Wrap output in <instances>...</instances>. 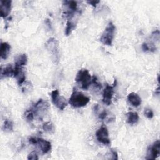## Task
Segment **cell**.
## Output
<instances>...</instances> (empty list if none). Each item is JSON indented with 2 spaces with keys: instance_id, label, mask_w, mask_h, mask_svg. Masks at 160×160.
<instances>
[{
  "instance_id": "6da1fadb",
  "label": "cell",
  "mask_w": 160,
  "mask_h": 160,
  "mask_svg": "<svg viewBox=\"0 0 160 160\" xmlns=\"http://www.w3.org/2000/svg\"><path fill=\"white\" fill-rule=\"evenodd\" d=\"M90 101V98L74 88L72 93L69 99V103L74 108H81L86 106Z\"/></svg>"
},
{
  "instance_id": "7a4b0ae2",
  "label": "cell",
  "mask_w": 160,
  "mask_h": 160,
  "mask_svg": "<svg viewBox=\"0 0 160 160\" xmlns=\"http://www.w3.org/2000/svg\"><path fill=\"white\" fill-rule=\"evenodd\" d=\"M45 48L51 55L53 62L58 64L59 60V44L58 41L54 38H49L45 43Z\"/></svg>"
},
{
  "instance_id": "3957f363",
  "label": "cell",
  "mask_w": 160,
  "mask_h": 160,
  "mask_svg": "<svg viewBox=\"0 0 160 160\" xmlns=\"http://www.w3.org/2000/svg\"><path fill=\"white\" fill-rule=\"evenodd\" d=\"M75 81L79 86H81V88L84 90L88 89L92 83L91 74L89 71L86 69H81L78 72L75 78Z\"/></svg>"
},
{
  "instance_id": "277c9868",
  "label": "cell",
  "mask_w": 160,
  "mask_h": 160,
  "mask_svg": "<svg viewBox=\"0 0 160 160\" xmlns=\"http://www.w3.org/2000/svg\"><path fill=\"white\" fill-rule=\"evenodd\" d=\"M116 27L112 22H109L100 38V41L104 45L111 46L114 37Z\"/></svg>"
},
{
  "instance_id": "5b68a950",
  "label": "cell",
  "mask_w": 160,
  "mask_h": 160,
  "mask_svg": "<svg viewBox=\"0 0 160 160\" xmlns=\"http://www.w3.org/2000/svg\"><path fill=\"white\" fill-rule=\"evenodd\" d=\"M50 108L49 102L44 99H39L33 106L32 109L34 111L35 116L39 117V119H42L44 114L48 111Z\"/></svg>"
},
{
  "instance_id": "8992f818",
  "label": "cell",
  "mask_w": 160,
  "mask_h": 160,
  "mask_svg": "<svg viewBox=\"0 0 160 160\" xmlns=\"http://www.w3.org/2000/svg\"><path fill=\"white\" fill-rule=\"evenodd\" d=\"M51 99L52 103L60 110H64L67 106L68 102L66 99L62 96L59 95V91L58 89L53 90L51 94Z\"/></svg>"
},
{
  "instance_id": "52a82bcc",
  "label": "cell",
  "mask_w": 160,
  "mask_h": 160,
  "mask_svg": "<svg viewBox=\"0 0 160 160\" xmlns=\"http://www.w3.org/2000/svg\"><path fill=\"white\" fill-rule=\"evenodd\" d=\"M96 136L99 142L107 146L110 144L111 141L109 138V132L106 127L102 126L98 129L96 132Z\"/></svg>"
},
{
  "instance_id": "ba28073f",
  "label": "cell",
  "mask_w": 160,
  "mask_h": 160,
  "mask_svg": "<svg viewBox=\"0 0 160 160\" xmlns=\"http://www.w3.org/2000/svg\"><path fill=\"white\" fill-rule=\"evenodd\" d=\"M66 9L64 12V15L68 19L72 18L75 12L78 11V3L75 1H65L63 2Z\"/></svg>"
},
{
  "instance_id": "9c48e42d",
  "label": "cell",
  "mask_w": 160,
  "mask_h": 160,
  "mask_svg": "<svg viewBox=\"0 0 160 160\" xmlns=\"http://www.w3.org/2000/svg\"><path fill=\"white\" fill-rule=\"evenodd\" d=\"M116 84V80L114 81V84L113 86L106 84L102 94V102L104 104L109 106L111 104L112 98L114 94V88Z\"/></svg>"
},
{
  "instance_id": "30bf717a",
  "label": "cell",
  "mask_w": 160,
  "mask_h": 160,
  "mask_svg": "<svg viewBox=\"0 0 160 160\" xmlns=\"http://www.w3.org/2000/svg\"><path fill=\"white\" fill-rule=\"evenodd\" d=\"M160 154V141L159 140H156L151 146L149 147L147 156L146 157V159H156Z\"/></svg>"
},
{
  "instance_id": "8fae6325",
  "label": "cell",
  "mask_w": 160,
  "mask_h": 160,
  "mask_svg": "<svg viewBox=\"0 0 160 160\" xmlns=\"http://www.w3.org/2000/svg\"><path fill=\"white\" fill-rule=\"evenodd\" d=\"M12 1L11 0H1L0 1V14L3 18H6L10 13Z\"/></svg>"
},
{
  "instance_id": "7c38bea8",
  "label": "cell",
  "mask_w": 160,
  "mask_h": 160,
  "mask_svg": "<svg viewBox=\"0 0 160 160\" xmlns=\"http://www.w3.org/2000/svg\"><path fill=\"white\" fill-rule=\"evenodd\" d=\"M19 86H22L26 80L25 71L22 67L16 66L14 68V76Z\"/></svg>"
},
{
  "instance_id": "4fadbf2b",
  "label": "cell",
  "mask_w": 160,
  "mask_h": 160,
  "mask_svg": "<svg viewBox=\"0 0 160 160\" xmlns=\"http://www.w3.org/2000/svg\"><path fill=\"white\" fill-rule=\"evenodd\" d=\"M39 148L43 154L48 153L51 150V143L42 138H37V142Z\"/></svg>"
},
{
  "instance_id": "5bb4252c",
  "label": "cell",
  "mask_w": 160,
  "mask_h": 160,
  "mask_svg": "<svg viewBox=\"0 0 160 160\" xmlns=\"http://www.w3.org/2000/svg\"><path fill=\"white\" fill-rule=\"evenodd\" d=\"M14 76V68L11 64H7L1 68V79Z\"/></svg>"
},
{
  "instance_id": "9a60e30c",
  "label": "cell",
  "mask_w": 160,
  "mask_h": 160,
  "mask_svg": "<svg viewBox=\"0 0 160 160\" xmlns=\"http://www.w3.org/2000/svg\"><path fill=\"white\" fill-rule=\"evenodd\" d=\"M128 102L134 107H138L141 103V99L140 96L136 92H132L128 96Z\"/></svg>"
},
{
  "instance_id": "2e32d148",
  "label": "cell",
  "mask_w": 160,
  "mask_h": 160,
  "mask_svg": "<svg viewBox=\"0 0 160 160\" xmlns=\"http://www.w3.org/2000/svg\"><path fill=\"white\" fill-rule=\"evenodd\" d=\"M11 50V46L8 42H1L0 47L1 58L2 59H6L9 56Z\"/></svg>"
},
{
  "instance_id": "e0dca14e",
  "label": "cell",
  "mask_w": 160,
  "mask_h": 160,
  "mask_svg": "<svg viewBox=\"0 0 160 160\" xmlns=\"http://www.w3.org/2000/svg\"><path fill=\"white\" fill-rule=\"evenodd\" d=\"M28 57L26 54H21L18 55L15 58V66L22 67L27 64Z\"/></svg>"
},
{
  "instance_id": "ac0fdd59",
  "label": "cell",
  "mask_w": 160,
  "mask_h": 160,
  "mask_svg": "<svg viewBox=\"0 0 160 160\" xmlns=\"http://www.w3.org/2000/svg\"><path fill=\"white\" fill-rule=\"evenodd\" d=\"M127 122L129 124H134L139 121V115L136 112H129L126 114Z\"/></svg>"
},
{
  "instance_id": "d6986e66",
  "label": "cell",
  "mask_w": 160,
  "mask_h": 160,
  "mask_svg": "<svg viewBox=\"0 0 160 160\" xmlns=\"http://www.w3.org/2000/svg\"><path fill=\"white\" fill-rule=\"evenodd\" d=\"M76 28V24L71 21V20H68L67 21L66 23V27L65 29V31H64V34L66 36H68L71 34V33L72 32V31L75 29Z\"/></svg>"
},
{
  "instance_id": "ffe728a7",
  "label": "cell",
  "mask_w": 160,
  "mask_h": 160,
  "mask_svg": "<svg viewBox=\"0 0 160 160\" xmlns=\"http://www.w3.org/2000/svg\"><path fill=\"white\" fill-rule=\"evenodd\" d=\"M2 130L6 132H11L13 130V122L9 119H6L2 125Z\"/></svg>"
},
{
  "instance_id": "44dd1931",
  "label": "cell",
  "mask_w": 160,
  "mask_h": 160,
  "mask_svg": "<svg viewBox=\"0 0 160 160\" xmlns=\"http://www.w3.org/2000/svg\"><path fill=\"white\" fill-rule=\"evenodd\" d=\"M42 129L45 132H47L49 133H52L54 131V124L50 121L46 122L42 125Z\"/></svg>"
},
{
  "instance_id": "7402d4cb",
  "label": "cell",
  "mask_w": 160,
  "mask_h": 160,
  "mask_svg": "<svg viewBox=\"0 0 160 160\" xmlns=\"http://www.w3.org/2000/svg\"><path fill=\"white\" fill-rule=\"evenodd\" d=\"M24 118L26 119V121H29V122H31L33 121L35 114L34 112V111L32 109V108H31L29 109H27L24 114Z\"/></svg>"
},
{
  "instance_id": "603a6c76",
  "label": "cell",
  "mask_w": 160,
  "mask_h": 160,
  "mask_svg": "<svg viewBox=\"0 0 160 160\" xmlns=\"http://www.w3.org/2000/svg\"><path fill=\"white\" fill-rule=\"evenodd\" d=\"M144 115L149 119H151L154 116V112L150 108H145L144 109Z\"/></svg>"
},
{
  "instance_id": "cb8c5ba5",
  "label": "cell",
  "mask_w": 160,
  "mask_h": 160,
  "mask_svg": "<svg viewBox=\"0 0 160 160\" xmlns=\"http://www.w3.org/2000/svg\"><path fill=\"white\" fill-rule=\"evenodd\" d=\"M28 159L29 160H37L39 159L38 155L36 151H32L30 152L28 156Z\"/></svg>"
},
{
  "instance_id": "d4e9b609",
  "label": "cell",
  "mask_w": 160,
  "mask_h": 160,
  "mask_svg": "<svg viewBox=\"0 0 160 160\" xmlns=\"http://www.w3.org/2000/svg\"><path fill=\"white\" fill-rule=\"evenodd\" d=\"M92 83L95 86V87L96 88H98V89H101V83L98 81L96 76H93L92 77Z\"/></svg>"
},
{
  "instance_id": "484cf974",
  "label": "cell",
  "mask_w": 160,
  "mask_h": 160,
  "mask_svg": "<svg viewBox=\"0 0 160 160\" xmlns=\"http://www.w3.org/2000/svg\"><path fill=\"white\" fill-rule=\"evenodd\" d=\"M87 2L90 5L92 6L93 7H96V5L100 2V1H96V0H91V1H87Z\"/></svg>"
},
{
  "instance_id": "4316f807",
  "label": "cell",
  "mask_w": 160,
  "mask_h": 160,
  "mask_svg": "<svg viewBox=\"0 0 160 160\" xmlns=\"http://www.w3.org/2000/svg\"><path fill=\"white\" fill-rule=\"evenodd\" d=\"M107 115H108L107 111H105V110H104L103 111H102V112L99 114V119H104L106 118V117L107 116Z\"/></svg>"
},
{
  "instance_id": "83f0119b",
  "label": "cell",
  "mask_w": 160,
  "mask_h": 160,
  "mask_svg": "<svg viewBox=\"0 0 160 160\" xmlns=\"http://www.w3.org/2000/svg\"><path fill=\"white\" fill-rule=\"evenodd\" d=\"M111 154H112V159H118V152H117L115 150H114V149H111Z\"/></svg>"
},
{
  "instance_id": "f1b7e54d",
  "label": "cell",
  "mask_w": 160,
  "mask_h": 160,
  "mask_svg": "<svg viewBox=\"0 0 160 160\" xmlns=\"http://www.w3.org/2000/svg\"><path fill=\"white\" fill-rule=\"evenodd\" d=\"M29 142L31 144H36V142H37V138H34V137H31V138L29 139Z\"/></svg>"
},
{
  "instance_id": "f546056e",
  "label": "cell",
  "mask_w": 160,
  "mask_h": 160,
  "mask_svg": "<svg viewBox=\"0 0 160 160\" xmlns=\"http://www.w3.org/2000/svg\"><path fill=\"white\" fill-rule=\"evenodd\" d=\"M45 22H46V24H47V26H49V28H51V21H50V20H49V19H46Z\"/></svg>"
}]
</instances>
